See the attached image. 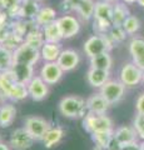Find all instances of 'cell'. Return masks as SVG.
<instances>
[{"label": "cell", "instance_id": "1", "mask_svg": "<svg viewBox=\"0 0 144 150\" xmlns=\"http://www.w3.org/2000/svg\"><path fill=\"white\" fill-rule=\"evenodd\" d=\"M94 30L98 35H104L113 25V4L106 0L95 3L94 8Z\"/></svg>", "mask_w": 144, "mask_h": 150}, {"label": "cell", "instance_id": "2", "mask_svg": "<svg viewBox=\"0 0 144 150\" xmlns=\"http://www.w3.org/2000/svg\"><path fill=\"white\" fill-rule=\"evenodd\" d=\"M59 111L65 118H84L88 112L85 100L77 95H69L63 98L59 103Z\"/></svg>", "mask_w": 144, "mask_h": 150}, {"label": "cell", "instance_id": "3", "mask_svg": "<svg viewBox=\"0 0 144 150\" xmlns=\"http://www.w3.org/2000/svg\"><path fill=\"white\" fill-rule=\"evenodd\" d=\"M83 126L89 134L96 131H113V123L105 114H93L87 112L83 118Z\"/></svg>", "mask_w": 144, "mask_h": 150}, {"label": "cell", "instance_id": "4", "mask_svg": "<svg viewBox=\"0 0 144 150\" xmlns=\"http://www.w3.org/2000/svg\"><path fill=\"white\" fill-rule=\"evenodd\" d=\"M64 14L77 11L78 15L84 20H89L94 14L95 3L93 0H64L62 3Z\"/></svg>", "mask_w": 144, "mask_h": 150}, {"label": "cell", "instance_id": "5", "mask_svg": "<svg viewBox=\"0 0 144 150\" xmlns=\"http://www.w3.org/2000/svg\"><path fill=\"white\" fill-rule=\"evenodd\" d=\"M111 46H113V44H111V41L109 40V38L106 36V34H104V35L95 34L85 40L84 53L89 56V59H90L95 55L108 53L111 49Z\"/></svg>", "mask_w": 144, "mask_h": 150}, {"label": "cell", "instance_id": "6", "mask_svg": "<svg viewBox=\"0 0 144 150\" xmlns=\"http://www.w3.org/2000/svg\"><path fill=\"white\" fill-rule=\"evenodd\" d=\"M40 59V50L35 49L33 46L23 43L19 48L13 51V60L18 64H29L35 65Z\"/></svg>", "mask_w": 144, "mask_h": 150}, {"label": "cell", "instance_id": "7", "mask_svg": "<svg viewBox=\"0 0 144 150\" xmlns=\"http://www.w3.org/2000/svg\"><path fill=\"white\" fill-rule=\"evenodd\" d=\"M142 78L143 70L133 63L124 64L119 71V81L124 86H135L142 81Z\"/></svg>", "mask_w": 144, "mask_h": 150}, {"label": "cell", "instance_id": "8", "mask_svg": "<svg viewBox=\"0 0 144 150\" xmlns=\"http://www.w3.org/2000/svg\"><path fill=\"white\" fill-rule=\"evenodd\" d=\"M35 139L25 128H18L11 133L9 145L14 150H28L33 146Z\"/></svg>", "mask_w": 144, "mask_h": 150}, {"label": "cell", "instance_id": "9", "mask_svg": "<svg viewBox=\"0 0 144 150\" xmlns=\"http://www.w3.org/2000/svg\"><path fill=\"white\" fill-rule=\"evenodd\" d=\"M57 23L63 39H70L80 31V23H79L78 18L70 15V14H64V15L58 18Z\"/></svg>", "mask_w": 144, "mask_h": 150}, {"label": "cell", "instance_id": "10", "mask_svg": "<svg viewBox=\"0 0 144 150\" xmlns=\"http://www.w3.org/2000/svg\"><path fill=\"white\" fill-rule=\"evenodd\" d=\"M124 91L125 86L118 80H108L100 88V94L109 104H115L122 100Z\"/></svg>", "mask_w": 144, "mask_h": 150}, {"label": "cell", "instance_id": "11", "mask_svg": "<svg viewBox=\"0 0 144 150\" xmlns=\"http://www.w3.org/2000/svg\"><path fill=\"white\" fill-rule=\"evenodd\" d=\"M24 128L33 135L35 140H41L44 138L45 133L49 130L50 124L40 116H29L25 119Z\"/></svg>", "mask_w": 144, "mask_h": 150}, {"label": "cell", "instance_id": "12", "mask_svg": "<svg viewBox=\"0 0 144 150\" xmlns=\"http://www.w3.org/2000/svg\"><path fill=\"white\" fill-rule=\"evenodd\" d=\"M63 69L60 68V65L57 62L53 63H44V65L40 69L39 76L48 84V85H53L57 84L63 76Z\"/></svg>", "mask_w": 144, "mask_h": 150}, {"label": "cell", "instance_id": "13", "mask_svg": "<svg viewBox=\"0 0 144 150\" xmlns=\"http://www.w3.org/2000/svg\"><path fill=\"white\" fill-rule=\"evenodd\" d=\"M29 96L35 101L44 100L49 94V85L46 84L40 76H35L26 84Z\"/></svg>", "mask_w": 144, "mask_h": 150}, {"label": "cell", "instance_id": "14", "mask_svg": "<svg viewBox=\"0 0 144 150\" xmlns=\"http://www.w3.org/2000/svg\"><path fill=\"white\" fill-rule=\"evenodd\" d=\"M57 63L60 65L63 71H72L80 63V55H79L77 50H73V49L62 50Z\"/></svg>", "mask_w": 144, "mask_h": 150}, {"label": "cell", "instance_id": "15", "mask_svg": "<svg viewBox=\"0 0 144 150\" xmlns=\"http://www.w3.org/2000/svg\"><path fill=\"white\" fill-rule=\"evenodd\" d=\"M129 54L132 56V63L139 69L144 70V39L133 38L129 43Z\"/></svg>", "mask_w": 144, "mask_h": 150}, {"label": "cell", "instance_id": "16", "mask_svg": "<svg viewBox=\"0 0 144 150\" xmlns=\"http://www.w3.org/2000/svg\"><path fill=\"white\" fill-rule=\"evenodd\" d=\"M14 79L16 83L28 84L34 78V65L29 64H18L13 63V67L10 69Z\"/></svg>", "mask_w": 144, "mask_h": 150}, {"label": "cell", "instance_id": "17", "mask_svg": "<svg viewBox=\"0 0 144 150\" xmlns=\"http://www.w3.org/2000/svg\"><path fill=\"white\" fill-rule=\"evenodd\" d=\"M40 3L38 0H23L21 5L19 8V15L18 19H23V20L28 21H34L35 16L38 15L40 10Z\"/></svg>", "mask_w": 144, "mask_h": 150}, {"label": "cell", "instance_id": "18", "mask_svg": "<svg viewBox=\"0 0 144 150\" xmlns=\"http://www.w3.org/2000/svg\"><path fill=\"white\" fill-rule=\"evenodd\" d=\"M87 104V110L88 112H93V114H105L109 108V103L104 99L101 94H94V95L89 96L85 101Z\"/></svg>", "mask_w": 144, "mask_h": 150}, {"label": "cell", "instance_id": "19", "mask_svg": "<svg viewBox=\"0 0 144 150\" xmlns=\"http://www.w3.org/2000/svg\"><path fill=\"white\" fill-rule=\"evenodd\" d=\"M62 50L60 43H45L40 49V58L44 60V63L58 62Z\"/></svg>", "mask_w": 144, "mask_h": 150}, {"label": "cell", "instance_id": "20", "mask_svg": "<svg viewBox=\"0 0 144 150\" xmlns=\"http://www.w3.org/2000/svg\"><path fill=\"white\" fill-rule=\"evenodd\" d=\"M87 80L93 88H101L109 80V71L90 68L87 73Z\"/></svg>", "mask_w": 144, "mask_h": 150}, {"label": "cell", "instance_id": "21", "mask_svg": "<svg viewBox=\"0 0 144 150\" xmlns=\"http://www.w3.org/2000/svg\"><path fill=\"white\" fill-rule=\"evenodd\" d=\"M113 135L114 138L118 140V142H120L123 145L125 144H131V143H134L137 142V131L134 128H132V126H119V128H117L114 131H113Z\"/></svg>", "mask_w": 144, "mask_h": 150}, {"label": "cell", "instance_id": "22", "mask_svg": "<svg viewBox=\"0 0 144 150\" xmlns=\"http://www.w3.org/2000/svg\"><path fill=\"white\" fill-rule=\"evenodd\" d=\"M63 137H64V129L62 126H50L49 130L45 133L44 138L41 139V142H43L46 149H50L55 146L63 139Z\"/></svg>", "mask_w": 144, "mask_h": 150}, {"label": "cell", "instance_id": "23", "mask_svg": "<svg viewBox=\"0 0 144 150\" xmlns=\"http://www.w3.org/2000/svg\"><path fill=\"white\" fill-rule=\"evenodd\" d=\"M16 115V108L11 103H4L0 106V126L1 128H8L10 126Z\"/></svg>", "mask_w": 144, "mask_h": 150}, {"label": "cell", "instance_id": "24", "mask_svg": "<svg viewBox=\"0 0 144 150\" xmlns=\"http://www.w3.org/2000/svg\"><path fill=\"white\" fill-rule=\"evenodd\" d=\"M57 19L58 18H57V11H55V9H53L52 6H41L38 15L35 16L34 21L39 28H43L45 25L50 24V23H54Z\"/></svg>", "mask_w": 144, "mask_h": 150}, {"label": "cell", "instance_id": "25", "mask_svg": "<svg viewBox=\"0 0 144 150\" xmlns=\"http://www.w3.org/2000/svg\"><path fill=\"white\" fill-rule=\"evenodd\" d=\"M24 43H26L28 45H30V46H33V48H35V49L40 50L41 46L45 44V39H44L41 28H39L38 25H35L33 29L26 34L25 39H24Z\"/></svg>", "mask_w": 144, "mask_h": 150}, {"label": "cell", "instance_id": "26", "mask_svg": "<svg viewBox=\"0 0 144 150\" xmlns=\"http://www.w3.org/2000/svg\"><path fill=\"white\" fill-rule=\"evenodd\" d=\"M15 79H14L11 71H4V73H0V99L1 100H5L8 99L9 96V93H10L11 88L14 86L15 84Z\"/></svg>", "mask_w": 144, "mask_h": 150}, {"label": "cell", "instance_id": "27", "mask_svg": "<svg viewBox=\"0 0 144 150\" xmlns=\"http://www.w3.org/2000/svg\"><path fill=\"white\" fill-rule=\"evenodd\" d=\"M41 30H43L45 43H60L62 39H63L57 20H55L54 23H50V24L43 26Z\"/></svg>", "mask_w": 144, "mask_h": 150}, {"label": "cell", "instance_id": "28", "mask_svg": "<svg viewBox=\"0 0 144 150\" xmlns=\"http://www.w3.org/2000/svg\"><path fill=\"white\" fill-rule=\"evenodd\" d=\"M129 15H131V11L125 3L117 1L113 4V25H123L125 19Z\"/></svg>", "mask_w": 144, "mask_h": 150}, {"label": "cell", "instance_id": "29", "mask_svg": "<svg viewBox=\"0 0 144 150\" xmlns=\"http://www.w3.org/2000/svg\"><path fill=\"white\" fill-rule=\"evenodd\" d=\"M111 64H113V60H111V56L108 53H103L99 55H95L90 58V68L94 69H100V70H110Z\"/></svg>", "mask_w": 144, "mask_h": 150}, {"label": "cell", "instance_id": "30", "mask_svg": "<svg viewBox=\"0 0 144 150\" xmlns=\"http://www.w3.org/2000/svg\"><path fill=\"white\" fill-rule=\"evenodd\" d=\"M29 96V91H28V86L26 84H21V83H15L14 86L11 88L10 93H9L8 99L11 101H21L26 99Z\"/></svg>", "mask_w": 144, "mask_h": 150}, {"label": "cell", "instance_id": "31", "mask_svg": "<svg viewBox=\"0 0 144 150\" xmlns=\"http://www.w3.org/2000/svg\"><path fill=\"white\" fill-rule=\"evenodd\" d=\"M21 3L23 0H0V9L5 11L9 16H15V19H18Z\"/></svg>", "mask_w": 144, "mask_h": 150}, {"label": "cell", "instance_id": "32", "mask_svg": "<svg viewBox=\"0 0 144 150\" xmlns=\"http://www.w3.org/2000/svg\"><path fill=\"white\" fill-rule=\"evenodd\" d=\"M13 51L0 45V73L9 71L13 67Z\"/></svg>", "mask_w": 144, "mask_h": 150}, {"label": "cell", "instance_id": "33", "mask_svg": "<svg viewBox=\"0 0 144 150\" xmlns=\"http://www.w3.org/2000/svg\"><path fill=\"white\" fill-rule=\"evenodd\" d=\"M127 33L123 29L122 25H111L109 31L106 33V36L109 38V40L111 41V44H120L123 43L127 38Z\"/></svg>", "mask_w": 144, "mask_h": 150}, {"label": "cell", "instance_id": "34", "mask_svg": "<svg viewBox=\"0 0 144 150\" xmlns=\"http://www.w3.org/2000/svg\"><path fill=\"white\" fill-rule=\"evenodd\" d=\"M11 33V21H9V15L4 13L0 16V45L4 44V41L8 39V36Z\"/></svg>", "mask_w": 144, "mask_h": 150}, {"label": "cell", "instance_id": "35", "mask_svg": "<svg viewBox=\"0 0 144 150\" xmlns=\"http://www.w3.org/2000/svg\"><path fill=\"white\" fill-rule=\"evenodd\" d=\"M122 26L128 35H133L135 33H138V30L140 29V21H139V19L135 15H132L131 14V15L125 19V21L123 23Z\"/></svg>", "mask_w": 144, "mask_h": 150}, {"label": "cell", "instance_id": "36", "mask_svg": "<svg viewBox=\"0 0 144 150\" xmlns=\"http://www.w3.org/2000/svg\"><path fill=\"white\" fill-rule=\"evenodd\" d=\"M90 135H92V140L94 142L95 145L108 146L110 139L113 138V131H96V133H93Z\"/></svg>", "mask_w": 144, "mask_h": 150}, {"label": "cell", "instance_id": "37", "mask_svg": "<svg viewBox=\"0 0 144 150\" xmlns=\"http://www.w3.org/2000/svg\"><path fill=\"white\" fill-rule=\"evenodd\" d=\"M23 43H24V39H23L21 36L14 34V33H10V35L8 36V39L4 41V44H1V45L4 46V48L14 51L16 48H19Z\"/></svg>", "mask_w": 144, "mask_h": 150}, {"label": "cell", "instance_id": "38", "mask_svg": "<svg viewBox=\"0 0 144 150\" xmlns=\"http://www.w3.org/2000/svg\"><path fill=\"white\" fill-rule=\"evenodd\" d=\"M133 128L135 129L138 137L144 142V115L143 114H137L134 118V124Z\"/></svg>", "mask_w": 144, "mask_h": 150}, {"label": "cell", "instance_id": "39", "mask_svg": "<svg viewBox=\"0 0 144 150\" xmlns=\"http://www.w3.org/2000/svg\"><path fill=\"white\" fill-rule=\"evenodd\" d=\"M135 110H137V114H143L144 115V93H142L137 98Z\"/></svg>", "mask_w": 144, "mask_h": 150}, {"label": "cell", "instance_id": "40", "mask_svg": "<svg viewBox=\"0 0 144 150\" xmlns=\"http://www.w3.org/2000/svg\"><path fill=\"white\" fill-rule=\"evenodd\" d=\"M106 148H108V150H122L123 144L120 142H118V140L114 138V135H113V138L110 139V142H109V144H108V146Z\"/></svg>", "mask_w": 144, "mask_h": 150}, {"label": "cell", "instance_id": "41", "mask_svg": "<svg viewBox=\"0 0 144 150\" xmlns=\"http://www.w3.org/2000/svg\"><path fill=\"white\" fill-rule=\"evenodd\" d=\"M122 150H140V144L138 142H134V143H131V144H125L123 145Z\"/></svg>", "mask_w": 144, "mask_h": 150}, {"label": "cell", "instance_id": "42", "mask_svg": "<svg viewBox=\"0 0 144 150\" xmlns=\"http://www.w3.org/2000/svg\"><path fill=\"white\" fill-rule=\"evenodd\" d=\"M93 150H108V148H106V146H99V145H95V146L93 148Z\"/></svg>", "mask_w": 144, "mask_h": 150}, {"label": "cell", "instance_id": "43", "mask_svg": "<svg viewBox=\"0 0 144 150\" xmlns=\"http://www.w3.org/2000/svg\"><path fill=\"white\" fill-rule=\"evenodd\" d=\"M0 150H10V149H9L8 145L3 144V143H0Z\"/></svg>", "mask_w": 144, "mask_h": 150}, {"label": "cell", "instance_id": "44", "mask_svg": "<svg viewBox=\"0 0 144 150\" xmlns=\"http://www.w3.org/2000/svg\"><path fill=\"white\" fill-rule=\"evenodd\" d=\"M120 1H123L125 4H133V3H137V0H120Z\"/></svg>", "mask_w": 144, "mask_h": 150}, {"label": "cell", "instance_id": "45", "mask_svg": "<svg viewBox=\"0 0 144 150\" xmlns=\"http://www.w3.org/2000/svg\"><path fill=\"white\" fill-rule=\"evenodd\" d=\"M137 3H138L140 6H143V8H144V0H137Z\"/></svg>", "mask_w": 144, "mask_h": 150}, {"label": "cell", "instance_id": "46", "mask_svg": "<svg viewBox=\"0 0 144 150\" xmlns=\"http://www.w3.org/2000/svg\"><path fill=\"white\" fill-rule=\"evenodd\" d=\"M140 150H144V142L140 143Z\"/></svg>", "mask_w": 144, "mask_h": 150}, {"label": "cell", "instance_id": "47", "mask_svg": "<svg viewBox=\"0 0 144 150\" xmlns=\"http://www.w3.org/2000/svg\"><path fill=\"white\" fill-rule=\"evenodd\" d=\"M106 1H110V3H117V1H119V0H106Z\"/></svg>", "mask_w": 144, "mask_h": 150}, {"label": "cell", "instance_id": "48", "mask_svg": "<svg viewBox=\"0 0 144 150\" xmlns=\"http://www.w3.org/2000/svg\"><path fill=\"white\" fill-rule=\"evenodd\" d=\"M142 81L144 83V70H143V78H142Z\"/></svg>", "mask_w": 144, "mask_h": 150}, {"label": "cell", "instance_id": "49", "mask_svg": "<svg viewBox=\"0 0 144 150\" xmlns=\"http://www.w3.org/2000/svg\"><path fill=\"white\" fill-rule=\"evenodd\" d=\"M38 1H40V0H38Z\"/></svg>", "mask_w": 144, "mask_h": 150}]
</instances>
